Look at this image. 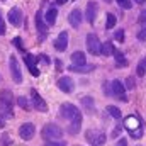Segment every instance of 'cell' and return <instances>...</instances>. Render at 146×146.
Instances as JSON below:
<instances>
[{
	"label": "cell",
	"mask_w": 146,
	"mask_h": 146,
	"mask_svg": "<svg viewBox=\"0 0 146 146\" xmlns=\"http://www.w3.org/2000/svg\"><path fill=\"white\" fill-rule=\"evenodd\" d=\"M41 136L49 143V141H58L61 136H63V131H61V127L60 126H56V124H46L44 127H42V131H41Z\"/></svg>",
	"instance_id": "obj_1"
},
{
	"label": "cell",
	"mask_w": 146,
	"mask_h": 146,
	"mask_svg": "<svg viewBox=\"0 0 146 146\" xmlns=\"http://www.w3.org/2000/svg\"><path fill=\"white\" fill-rule=\"evenodd\" d=\"M60 114L65 117V119H70V121H82V114H80V110L76 109L73 104H63L61 107H60Z\"/></svg>",
	"instance_id": "obj_2"
},
{
	"label": "cell",
	"mask_w": 146,
	"mask_h": 146,
	"mask_svg": "<svg viewBox=\"0 0 146 146\" xmlns=\"http://www.w3.org/2000/svg\"><path fill=\"white\" fill-rule=\"evenodd\" d=\"M85 138H87V141H88L92 146H102L104 143H106V139H107V136H106L102 131H97V129L87 131Z\"/></svg>",
	"instance_id": "obj_3"
},
{
	"label": "cell",
	"mask_w": 146,
	"mask_h": 146,
	"mask_svg": "<svg viewBox=\"0 0 146 146\" xmlns=\"http://www.w3.org/2000/svg\"><path fill=\"white\" fill-rule=\"evenodd\" d=\"M9 66H10V73H12V80L15 83H22V72H21V66H19V61L15 56H10Z\"/></svg>",
	"instance_id": "obj_4"
},
{
	"label": "cell",
	"mask_w": 146,
	"mask_h": 146,
	"mask_svg": "<svg viewBox=\"0 0 146 146\" xmlns=\"http://www.w3.org/2000/svg\"><path fill=\"white\" fill-rule=\"evenodd\" d=\"M87 49H88V53H92V54H100L102 44H100L99 37L95 36V34H88V36H87Z\"/></svg>",
	"instance_id": "obj_5"
},
{
	"label": "cell",
	"mask_w": 146,
	"mask_h": 146,
	"mask_svg": "<svg viewBox=\"0 0 146 146\" xmlns=\"http://www.w3.org/2000/svg\"><path fill=\"white\" fill-rule=\"evenodd\" d=\"M124 127H126V129L131 133V136H133L134 133H138V131H143L139 119H138V117H134V115H129V117H126V121H124Z\"/></svg>",
	"instance_id": "obj_6"
},
{
	"label": "cell",
	"mask_w": 146,
	"mask_h": 146,
	"mask_svg": "<svg viewBox=\"0 0 146 146\" xmlns=\"http://www.w3.org/2000/svg\"><path fill=\"white\" fill-rule=\"evenodd\" d=\"M110 87H112V97H117L119 100H122V102H126L127 99H126V87L119 82V80H114V82H110Z\"/></svg>",
	"instance_id": "obj_7"
},
{
	"label": "cell",
	"mask_w": 146,
	"mask_h": 146,
	"mask_svg": "<svg viewBox=\"0 0 146 146\" xmlns=\"http://www.w3.org/2000/svg\"><path fill=\"white\" fill-rule=\"evenodd\" d=\"M34 134H36V127H34V124H31V122H26V124H22V126L19 127V136H21L22 139H26V141L33 139Z\"/></svg>",
	"instance_id": "obj_8"
},
{
	"label": "cell",
	"mask_w": 146,
	"mask_h": 146,
	"mask_svg": "<svg viewBox=\"0 0 146 146\" xmlns=\"http://www.w3.org/2000/svg\"><path fill=\"white\" fill-rule=\"evenodd\" d=\"M36 27H37V34H39V39L42 41L44 37L48 36V27H46V22H44V17H42L41 10H37V14H36Z\"/></svg>",
	"instance_id": "obj_9"
},
{
	"label": "cell",
	"mask_w": 146,
	"mask_h": 146,
	"mask_svg": "<svg viewBox=\"0 0 146 146\" xmlns=\"http://www.w3.org/2000/svg\"><path fill=\"white\" fill-rule=\"evenodd\" d=\"M58 88L61 92H65V94H72L73 88H75V83H73V80L70 76H61L58 80Z\"/></svg>",
	"instance_id": "obj_10"
},
{
	"label": "cell",
	"mask_w": 146,
	"mask_h": 146,
	"mask_svg": "<svg viewBox=\"0 0 146 146\" xmlns=\"http://www.w3.org/2000/svg\"><path fill=\"white\" fill-rule=\"evenodd\" d=\"M31 97H33V104H34V109L41 110V112H48V106L44 102V99L37 94L36 90H31Z\"/></svg>",
	"instance_id": "obj_11"
},
{
	"label": "cell",
	"mask_w": 146,
	"mask_h": 146,
	"mask_svg": "<svg viewBox=\"0 0 146 146\" xmlns=\"http://www.w3.org/2000/svg\"><path fill=\"white\" fill-rule=\"evenodd\" d=\"M9 22H10L12 26H15V27H19V26L22 24V12H21L17 7H14V9L9 10Z\"/></svg>",
	"instance_id": "obj_12"
},
{
	"label": "cell",
	"mask_w": 146,
	"mask_h": 146,
	"mask_svg": "<svg viewBox=\"0 0 146 146\" xmlns=\"http://www.w3.org/2000/svg\"><path fill=\"white\" fill-rule=\"evenodd\" d=\"M54 48H56V51H65L66 48H68V33H60L58 37L54 39Z\"/></svg>",
	"instance_id": "obj_13"
},
{
	"label": "cell",
	"mask_w": 146,
	"mask_h": 146,
	"mask_svg": "<svg viewBox=\"0 0 146 146\" xmlns=\"http://www.w3.org/2000/svg\"><path fill=\"white\" fill-rule=\"evenodd\" d=\"M97 10H99V7H97V3H95V2H88V3H87V12H85V17H87V21H88L90 24H94V22H95Z\"/></svg>",
	"instance_id": "obj_14"
},
{
	"label": "cell",
	"mask_w": 146,
	"mask_h": 146,
	"mask_svg": "<svg viewBox=\"0 0 146 146\" xmlns=\"http://www.w3.org/2000/svg\"><path fill=\"white\" fill-rule=\"evenodd\" d=\"M68 22H70L72 27H80V24H82V12H80L78 9H73L72 12H70Z\"/></svg>",
	"instance_id": "obj_15"
},
{
	"label": "cell",
	"mask_w": 146,
	"mask_h": 146,
	"mask_svg": "<svg viewBox=\"0 0 146 146\" xmlns=\"http://www.w3.org/2000/svg\"><path fill=\"white\" fill-rule=\"evenodd\" d=\"M26 65H27L29 72L33 73L34 76H39V70L36 68V56H33V54H26Z\"/></svg>",
	"instance_id": "obj_16"
},
{
	"label": "cell",
	"mask_w": 146,
	"mask_h": 146,
	"mask_svg": "<svg viewBox=\"0 0 146 146\" xmlns=\"http://www.w3.org/2000/svg\"><path fill=\"white\" fill-rule=\"evenodd\" d=\"M68 70H70V72H75V73H88V72H94L95 66H94V65H80V66H76V65H70Z\"/></svg>",
	"instance_id": "obj_17"
},
{
	"label": "cell",
	"mask_w": 146,
	"mask_h": 146,
	"mask_svg": "<svg viewBox=\"0 0 146 146\" xmlns=\"http://www.w3.org/2000/svg\"><path fill=\"white\" fill-rule=\"evenodd\" d=\"M56 17H58V10H56V7H49V9H48V12H46V15H44L46 24L53 26V24L56 22Z\"/></svg>",
	"instance_id": "obj_18"
},
{
	"label": "cell",
	"mask_w": 146,
	"mask_h": 146,
	"mask_svg": "<svg viewBox=\"0 0 146 146\" xmlns=\"http://www.w3.org/2000/svg\"><path fill=\"white\" fill-rule=\"evenodd\" d=\"M72 61H73V65H76V66H80V65H87L85 53H82V51H75V53L72 54Z\"/></svg>",
	"instance_id": "obj_19"
},
{
	"label": "cell",
	"mask_w": 146,
	"mask_h": 146,
	"mask_svg": "<svg viewBox=\"0 0 146 146\" xmlns=\"http://www.w3.org/2000/svg\"><path fill=\"white\" fill-rule=\"evenodd\" d=\"M0 117H2V119H10V117H14L12 107L7 106V104H3V102H0Z\"/></svg>",
	"instance_id": "obj_20"
},
{
	"label": "cell",
	"mask_w": 146,
	"mask_h": 146,
	"mask_svg": "<svg viewBox=\"0 0 146 146\" xmlns=\"http://www.w3.org/2000/svg\"><path fill=\"white\" fill-rule=\"evenodd\" d=\"M0 102H3V104H7V106L12 107V104H14V95H12V92L2 90V92H0Z\"/></svg>",
	"instance_id": "obj_21"
},
{
	"label": "cell",
	"mask_w": 146,
	"mask_h": 146,
	"mask_svg": "<svg viewBox=\"0 0 146 146\" xmlns=\"http://www.w3.org/2000/svg\"><path fill=\"white\" fill-rule=\"evenodd\" d=\"M82 106H83V109L87 110L88 114H92L94 112V99L92 97H83L82 99Z\"/></svg>",
	"instance_id": "obj_22"
},
{
	"label": "cell",
	"mask_w": 146,
	"mask_h": 146,
	"mask_svg": "<svg viewBox=\"0 0 146 146\" xmlns=\"http://www.w3.org/2000/svg\"><path fill=\"white\" fill-rule=\"evenodd\" d=\"M114 46H112V42L107 41V42H104L102 44V51H100V54H104V56H110V54H114Z\"/></svg>",
	"instance_id": "obj_23"
},
{
	"label": "cell",
	"mask_w": 146,
	"mask_h": 146,
	"mask_svg": "<svg viewBox=\"0 0 146 146\" xmlns=\"http://www.w3.org/2000/svg\"><path fill=\"white\" fill-rule=\"evenodd\" d=\"M114 56H115L117 66H126V65H127V61H126V58H124V54H122L121 51H114Z\"/></svg>",
	"instance_id": "obj_24"
},
{
	"label": "cell",
	"mask_w": 146,
	"mask_h": 146,
	"mask_svg": "<svg viewBox=\"0 0 146 146\" xmlns=\"http://www.w3.org/2000/svg\"><path fill=\"white\" fill-rule=\"evenodd\" d=\"M80 127H82V121H73L70 124V127H68V133L70 134H76V133H80Z\"/></svg>",
	"instance_id": "obj_25"
},
{
	"label": "cell",
	"mask_w": 146,
	"mask_h": 146,
	"mask_svg": "<svg viewBox=\"0 0 146 146\" xmlns=\"http://www.w3.org/2000/svg\"><path fill=\"white\" fill-rule=\"evenodd\" d=\"M136 73H138V76H143L146 73V56L138 63V68H136Z\"/></svg>",
	"instance_id": "obj_26"
},
{
	"label": "cell",
	"mask_w": 146,
	"mask_h": 146,
	"mask_svg": "<svg viewBox=\"0 0 146 146\" xmlns=\"http://www.w3.org/2000/svg\"><path fill=\"white\" fill-rule=\"evenodd\" d=\"M17 104H19L24 110H31V104H29V100H27L26 97H17Z\"/></svg>",
	"instance_id": "obj_27"
},
{
	"label": "cell",
	"mask_w": 146,
	"mask_h": 146,
	"mask_svg": "<svg viewBox=\"0 0 146 146\" xmlns=\"http://www.w3.org/2000/svg\"><path fill=\"white\" fill-rule=\"evenodd\" d=\"M115 22H117V19H115V15H114V14H107V21H106V27H107V29H112V27L115 26Z\"/></svg>",
	"instance_id": "obj_28"
},
{
	"label": "cell",
	"mask_w": 146,
	"mask_h": 146,
	"mask_svg": "<svg viewBox=\"0 0 146 146\" xmlns=\"http://www.w3.org/2000/svg\"><path fill=\"white\" fill-rule=\"evenodd\" d=\"M107 112H109L110 115L114 117V119H121V110L117 109V107H114V106H109L107 107Z\"/></svg>",
	"instance_id": "obj_29"
},
{
	"label": "cell",
	"mask_w": 146,
	"mask_h": 146,
	"mask_svg": "<svg viewBox=\"0 0 146 146\" xmlns=\"http://www.w3.org/2000/svg\"><path fill=\"white\" fill-rule=\"evenodd\" d=\"M115 2H117V5L122 7V9H131V7H133V2H131V0H115Z\"/></svg>",
	"instance_id": "obj_30"
},
{
	"label": "cell",
	"mask_w": 146,
	"mask_h": 146,
	"mask_svg": "<svg viewBox=\"0 0 146 146\" xmlns=\"http://www.w3.org/2000/svg\"><path fill=\"white\" fill-rule=\"evenodd\" d=\"M126 88H127V90H133V88H134V78H133V76H129V78L126 80Z\"/></svg>",
	"instance_id": "obj_31"
},
{
	"label": "cell",
	"mask_w": 146,
	"mask_h": 146,
	"mask_svg": "<svg viewBox=\"0 0 146 146\" xmlns=\"http://www.w3.org/2000/svg\"><path fill=\"white\" fill-rule=\"evenodd\" d=\"M115 41H119V42H122V41H124V31H122V29L115 31Z\"/></svg>",
	"instance_id": "obj_32"
},
{
	"label": "cell",
	"mask_w": 146,
	"mask_h": 146,
	"mask_svg": "<svg viewBox=\"0 0 146 146\" xmlns=\"http://www.w3.org/2000/svg\"><path fill=\"white\" fill-rule=\"evenodd\" d=\"M138 39H139V41H146V27H143V29L138 33Z\"/></svg>",
	"instance_id": "obj_33"
},
{
	"label": "cell",
	"mask_w": 146,
	"mask_h": 146,
	"mask_svg": "<svg viewBox=\"0 0 146 146\" xmlns=\"http://www.w3.org/2000/svg\"><path fill=\"white\" fill-rule=\"evenodd\" d=\"M46 146H66L65 141H49Z\"/></svg>",
	"instance_id": "obj_34"
},
{
	"label": "cell",
	"mask_w": 146,
	"mask_h": 146,
	"mask_svg": "<svg viewBox=\"0 0 146 146\" xmlns=\"http://www.w3.org/2000/svg\"><path fill=\"white\" fill-rule=\"evenodd\" d=\"M3 34H5V22H3V19L0 15V36H3Z\"/></svg>",
	"instance_id": "obj_35"
},
{
	"label": "cell",
	"mask_w": 146,
	"mask_h": 146,
	"mask_svg": "<svg viewBox=\"0 0 146 146\" xmlns=\"http://www.w3.org/2000/svg\"><path fill=\"white\" fill-rule=\"evenodd\" d=\"M104 92H106L107 95H112V87H110V83H104Z\"/></svg>",
	"instance_id": "obj_36"
},
{
	"label": "cell",
	"mask_w": 146,
	"mask_h": 146,
	"mask_svg": "<svg viewBox=\"0 0 146 146\" xmlns=\"http://www.w3.org/2000/svg\"><path fill=\"white\" fill-rule=\"evenodd\" d=\"M138 21H139L141 24H146V10H143V12L139 14V17H138Z\"/></svg>",
	"instance_id": "obj_37"
},
{
	"label": "cell",
	"mask_w": 146,
	"mask_h": 146,
	"mask_svg": "<svg viewBox=\"0 0 146 146\" xmlns=\"http://www.w3.org/2000/svg\"><path fill=\"white\" fill-rule=\"evenodd\" d=\"M14 44H15V46H17L21 51L24 49V48H22V41H21V37H15V39H14Z\"/></svg>",
	"instance_id": "obj_38"
},
{
	"label": "cell",
	"mask_w": 146,
	"mask_h": 146,
	"mask_svg": "<svg viewBox=\"0 0 146 146\" xmlns=\"http://www.w3.org/2000/svg\"><path fill=\"white\" fill-rule=\"evenodd\" d=\"M119 133H121V127H115V129L112 131V136H114V138H117V136H119Z\"/></svg>",
	"instance_id": "obj_39"
},
{
	"label": "cell",
	"mask_w": 146,
	"mask_h": 146,
	"mask_svg": "<svg viewBox=\"0 0 146 146\" xmlns=\"http://www.w3.org/2000/svg\"><path fill=\"white\" fill-rule=\"evenodd\" d=\"M115 146H127V141H126V139H121V141H117Z\"/></svg>",
	"instance_id": "obj_40"
},
{
	"label": "cell",
	"mask_w": 146,
	"mask_h": 146,
	"mask_svg": "<svg viewBox=\"0 0 146 146\" xmlns=\"http://www.w3.org/2000/svg\"><path fill=\"white\" fill-rule=\"evenodd\" d=\"M66 2H70V0H56L58 5H63V3H66Z\"/></svg>",
	"instance_id": "obj_41"
},
{
	"label": "cell",
	"mask_w": 146,
	"mask_h": 146,
	"mask_svg": "<svg viewBox=\"0 0 146 146\" xmlns=\"http://www.w3.org/2000/svg\"><path fill=\"white\" fill-rule=\"evenodd\" d=\"M134 2H136V3H139V5H143V3H145L146 0H134Z\"/></svg>",
	"instance_id": "obj_42"
},
{
	"label": "cell",
	"mask_w": 146,
	"mask_h": 146,
	"mask_svg": "<svg viewBox=\"0 0 146 146\" xmlns=\"http://www.w3.org/2000/svg\"><path fill=\"white\" fill-rule=\"evenodd\" d=\"M107 2H109V0H107Z\"/></svg>",
	"instance_id": "obj_43"
}]
</instances>
